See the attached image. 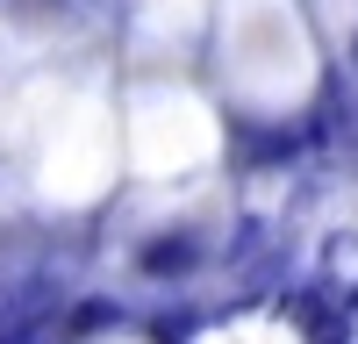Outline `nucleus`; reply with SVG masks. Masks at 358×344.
<instances>
[{
	"mask_svg": "<svg viewBox=\"0 0 358 344\" xmlns=\"http://www.w3.org/2000/svg\"><path fill=\"white\" fill-rule=\"evenodd\" d=\"M194 258H201V244H194V237H158L151 251H143V273H187Z\"/></svg>",
	"mask_w": 358,
	"mask_h": 344,
	"instance_id": "nucleus-1",
	"label": "nucleus"
}]
</instances>
